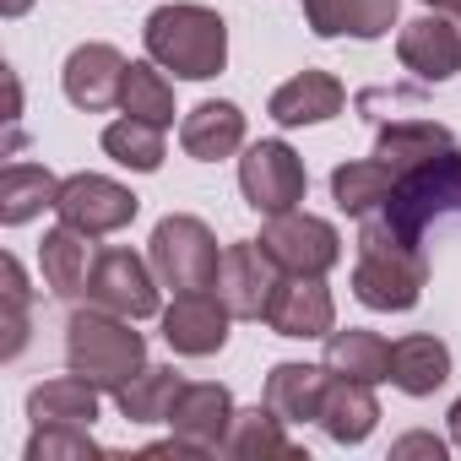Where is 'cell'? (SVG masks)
<instances>
[{"instance_id": "3", "label": "cell", "mask_w": 461, "mask_h": 461, "mask_svg": "<svg viewBox=\"0 0 461 461\" xmlns=\"http://www.w3.org/2000/svg\"><path fill=\"white\" fill-rule=\"evenodd\" d=\"M429 283V261L423 245L396 240L385 217H364V234H358V261H353V294L369 310H412L423 299Z\"/></svg>"}, {"instance_id": "23", "label": "cell", "mask_w": 461, "mask_h": 461, "mask_svg": "<svg viewBox=\"0 0 461 461\" xmlns=\"http://www.w3.org/2000/svg\"><path fill=\"white\" fill-rule=\"evenodd\" d=\"M326 369L342 375V380H364V385H380L391 380V342L380 331H331L326 337Z\"/></svg>"}, {"instance_id": "33", "label": "cell", "mask_w": 461, "mask_h": 461, "mask_svg": "<svg viewBox=\"0 0 461 461\" xmlns=\"http://www.w3.org/2000/svg\"><path fill=\"white\" fill-rule=\"evenodd\" d=\"M315 39H342V0H299Z\"/></svg>"}, {"instance_id": "36", "label": "cell", "mask_w": 461, "mask_h": 461, "mask_svg": "<svg viewBox=\"0 0 461 461\" xmlns=\"http://www.w3.org/2000/svg\"><path fill=\"white\" fill-rule=\"evenodd\" d=\"M450 439L461 445V396H456V407H450Z\"/></svg>"}, {"instance_id": "9", "label": "cell", "mask_w": 461, "mask_h": 461, "mask_svg": "<svg viewBox=\"0 0 461 461\" xmlns=\"http://www.w3.org/2000/svg\"><path fill=\"white\" fill-rule=\"evenodd\" d=\"M87 299L104 304V310H114V315L147 321V315H158V272H152V261H141L125 245L98 250L93 277H87Z\"/></svg>"}, {"instance_id": "26", "label": "cell", "mask_w": 461, "mask_h": 461, "mask_svg": "<svg viewBox=\"0 0 461 461\" xmlns=\"http://www.w3.org/2000/svg\"><path fill=\"white\" fill-rule=\"evenodd\" d=\"M396 190V168L380 163V158H358V163H342L331 174V201L348 212V217H375Z\"/></svg>"}, {"instance_id": "19", "label": "cell", "mask_w": 461, "mask_h": 461, "mask_svg": "<svg viewBox=\"0 0 461 461\" xmlns=\"http://www.w3.org/2000/svg\"><path fill=\"white\" fill-rule=\"evenodd\" d=\"M445 380H450V348L439 337L412 331L391 342V385L402 396H434Z\"/></svg>"}, {"instance_id": "20", "label": "cell", "mask_w": 461, "mask_h": 461, "mask_svg": "<svg viewBox=\"0 0 461 461\" xmlns=\"http://www.w3.org/2000/svg\"><path fill=\"white\" fill-rule=\"evenodd\" d=\"M326 380H331L326 364H277V369L267 375V396H261V402H267L283 423H310V418H321Z\"/></svg>"}, {"instance_id": "29", "label": "cell", "mask_w": 461, "mask_h": 461, "mask_svg": "<svg viewBox=\"0 0 461 461\" xmlns=\"http://www.w3.org/2000/svg\"><path fill=\"white\" fill-rule=\"evenodd\" d=\"M104 152H109L120 168L158 174V168H163V131L147 125V120H136V114H125V120H114V125L104 131Z\"/></svg>"}, {"instance_id": "37", "label": "cell", "mask_w": 461, "mask_h": 461, "mask_svg": "<svg viewBox=\"0 0 461 461\" xmlns=\"http://www.w3.org/2000/svg\"><path fill=\"white\" fill-rule=\"evenodd\" d=\"M423 6H429V12H456L461 0H423Z\"/></svg>"}, {"instance_id": "14", "label": "cell", "mask_w": 461, "mask_h": 461, "mask_svg": "<svg viewBox=\"0 0 461 461\" xmlns=\"http://www.w3.org/2000/svg\"><path fill=\"white\" fill-rule=\"evenodd\" d=\"M179 147H185V158H195V163H222V158H234V152L245 147V114H240V104H228V98L195 104V109L179 120Z\"/></svg>"}, {"instance_id": "21", "label": "cell", "mask_w": 461, "mask_h": 461, "mask_svg": "<svg viewBox=\"0 0 461 461\" xmlns=\"http://www.w3.org/2000/svg\"><path fill=\"white\" fill-rule=\"evenodd\" d=\"M445 147H456V136L439 120H380V136H375V158L391 163L396 174L439 158Z\"/></svg>"}, {"instance_id": "35", "label": "cell", "mask_w": 461, "mask_h": 461, "mask_svg": "<svg viewBox=\"0 0 461 461\" xmlns=\"http://www.w3.org/2000/svg\"><path fill=\"white\" fill-rule=\"evenodd\" d=\"M28 6H33V0H0V12H6V17H23Z\"/></svg>"}, {"instance_id": "16", "label": "cell", "mask_w": 461, "mask_h": 461, "mask_svg": "<svg viewBox=\"0 0 461 461\" xmlns=\"http://www.w3.org/2000/svg\"><path fill=\"white\" fill-rule=\"evenodd\" d=\"M93 261H98L93 234H82V228H71V222L50 228L44 245H39V272H44V288H50L55 299H77V294H87Z\"/></svg>"}, {"instance_id": "22", "label": "cell", "mask_w": 461, "mask_h": 461, "mask_svg": "<svg viewBox=\"0 0 461 461\" xmlns=\"http://www.w3.org/2000/svg\"><path fill=\"white\" fill-rule=\"evenodd\" d=\"M28 418H33V429L39 423H82V429H93L98 423V385L82 380L77 369L60 375V380H44V385L28 391Z\"/></svg>"}, {"instance_id": "7", "label": "cell", "mask_w": 461, "mask_h": 461, "mask_svg": "<svg viewBox=\"0 0 461 461\" xmlns=\"http://www.w3.org/2000/svg\"><path fill=\"white\" fill-rule=\"evenodd\" d=\"M283 283V267L272 261V250L261 240H240L222 250V267H217V299L228 304L234 321H267L272 310V294Z\"/></svg>"}, {"instance_id": "8", "label": "cell", "mask_w": 461, "mask_h": 461, "mask_svg": "<svg viewBox=\"0 0 461 461\" xmlns=\"http://www.w3.org/2000/svg\"><path fill=\"white\" fill-rule=\"evenodd\" d=\"M55 212H60V222H71V228H82V234L104 240V234H120V228L136 222L141 201L125 185L104 179V174H71V179H60Z\"/></svg>"}, {"instance_id": "24", "label": "cell", "mask_w": 461, "mask_h": 461, "mask_svg": "<svg viewBox=\"0 0 461 461\" xmlns=\"http://www.w3.org/2000/svg\"><path fill=\"white\" fill-rule=\"evenodd\" d=\"M222 456H240V461H267V456H283V461H304V450L283 434V418L261 402V407H245L234 412V429L222 439Z\"/></svg>"}, {"instance_id": "32", "label": "cell", "mask_w": 461, "mask_h": 461, "mask_svg": "<svg viewBox=\"0 0 461 461\" xmlns=\"http://www.w3.org/2000/svg\"><path fill=\"white\" fill-rule=\"evenodd\" d=\"M396 12H402V0H342V33L375 44L396 28Z\"/></svg>"}, {"instance_id": "2", "label": "cell", "mask_w": 461, "mask_h": 461, "mask_svg": "<svg viewBox=\"0 0 461 461\" xmlns=\"http://www.w3.org/2000/svg\"><path fill=\"white\" fill-rule=\"evenodd\" d=\"M66 364L98 391H125L147 369V337L131 331V315L93 304L66 321Z\"/></svg>"}, {"instance_id": "6", "label": "cell", "mask_w": 461, "mask_h": 461, "mask_svg": "<svg viewBox=\"0 0 461 461\" xmlns=\"http://www.w3.org/2000/svg\"><path fill=\"white\" fill-rule=\"evenodd\" d=\"M240 190H245V201L261 217H277V212H294L304 201L310 168H304V158L288 141H256L240 158Z\"/></svg>"}, {"instance_id": "4", "label": "cell", "mask_w": 461, "mask_h": 461, "mask_svg": "<svg viewBox=\"0 0 461 461\" xmlns=\"http://www.w3.org/2000/svg\"><path fill=\"white\" fill-rule=\"evenodd\" d=\"M147 261L158 272L163 288L174 294H201L217 283V267H222V250H217V234L190 217V212H174L152 228V245H147Z\"/></svg>"}, {"instance_id": "12", "label": "cell", "mask_w": 461, "mask_h": 461, "mask_svg": "<svg viewBox=\"0 0 461 461\" xmlns=\"http://www.w3.org/2000/svg\"><path fill=\"white\" fill-rule=\"evenodd\" d=\"M125 71H131V60H125L114 44H82V50H71V60H66V71H60V87H66V98H71L77 109L104 114V109L120 104Z\"/></svg>"}, {"instance_id": "34", "label": "cell", "mask_w": 461, "mask_h": 461, "mask_svg": "<svg viewBox=\"0 0 461 461\" xmlns=\"http://www.w3.org/2000/svg\"><path fill=\"white\" fill-rule=\"evenodd\" d=\"M391 456H434V461H445V439H434V434H402L391 445Z\"/></svg>"}, {"instance_id": "27", "label": "cell", "mask_w": 461, "mask_h": 461, "mask_svg": "<svg viewBox=\"0 0 461 461\" xmlns=\"http://www.w3.org/2000/svg\"><path fill=\"white\" fill-rule=\"evenodd\" d=\"M179 391H185L179 369L147 364L125 391H114V402H120V418H131V423H168V412H174Z\"/></svg>"}, {"instance_id": "10", "label": "cell", "mask_w": 461, "mask_h": 461, "mask_svg": "<svg viewBox=\"0 0 461 461\" xmlns=\"http://www.w3.org/2000/svg\"><path fill=\"white\" fill-rule=\"evenodd\" d=\"M228 321H234V315H228V304L217 299V288L174 294V304L163 310V342L179 358H212L228 342Z\"/></svg>"}, {"instance_id": "1", "label": "cell", "mask_w": 461, "mask_h": 461, "mask_svg": "<svg viewBox=\"0 0 461 461\" xmlns=\"http://www.w3.org/2000/svg\"><path fill=\"white\" fill-rule=\"evenodd\" d=\"M141 39H147V60H158L179 82H212L228 66V23L212 6H195V0L158 6Z\"/></svg>"}, {"instance_id": "15", "label": "cell", "mask_w": 461, "mask_h": 461, "mask_svg": "<svg viewBox=\"0 0 461 461\" xmlns=\"http://www.w3.org/2000/svg\"><path fill=\"white\" fill-rule=\"evenodd\" d=\"M342 104H348V87H342L331 71H299L294 82H283V87L272 93L267 114L294 131V125H326V120H337Z\"/></svg>"}, {"instance_id": "38", "label": "cell", "mask_w": 461, "mask_h": 461, "mask_svg": "<svg viewBox=\"0 0 461 461\" xmlns=\"http://www.w3.org/2000/svg\"><path fill=\"white\" fill-rule=\"evenodd\" d=\"M456 17H461V6H456Z\"/></svg>"}, {"instance_id": "17", "label": "cell", "mask_w": 461, "mask_h": 461, "mask_svg": "<svg viewBox=\"0 0 461 461\" xmlns=\"http://www.w3.org/2000/svg\"><path fill=\"white\" fill-rule=\"evenodd\" d=\"M234 412H240V407H234V396H228V385L195 380V385L179 391L168 423H174V434H190V439H201L206 450H222L228 429H234Z\"/></svg>"}, {"instance_id": "28", "label": "cell", "mask_w": 461, "mask_h": 461, "mask_svg": "<svg viewBox=\"0 0 461 461\" xmlns=\"http://www.w3.org/2000/svg\"><path fill=\"white\" fill-rule=\"evenodd\" d=\"M120 109L125 114H136V120H147V125H158V131H168L174 125V82L163 77V66L158 60H131V71H125V93H120Z\"/></svg>"}, {"instance_id": "11", "label": "cell", "mask_w": 461, "mask_h": 461, "mask_svg": "<svg viewBox=\"0 0 461 461\" xmlns=\"http://www.w3.org/2000/svg\"><path fill=\"white\" fill-rule=\"evenodd\" d=\"M396 60L418 82H450V77H461V17L450 23L445 12H423L418 23H407L402 39H396Z\"/></svg>"}, {"instance_id": "5", "label": "cell", "mask_w": 461, "mask_h": 461, "mask_svg": "<svg viewBox=\"0 0 461 461\" xmlns=\"http://www.w3.org/2000/svg\"><path fill=\"white\" fill-rule=\"evenodd\" d=\"M261 245L272 250V261H277L288 277H326V272L342 261V234H337L326 217H310V212H299V206L267 217Z\"/></svg>"}, {"instance_id": "30", "label": "cell", "mask_w": 461, "mask_h": 461, "mask_svg": "<svg viewBox=\"0 0 461 461\" xmlns=\"http://www.w3.org/2000/svg\"><path fill=\"white\" fill-rule=\"evenodd\" d=\"M104 456L82 423H39L28 439V461H93Z\"/></svg>"}, {"instance_id": "13", "label": "cell", "mask_w": 461, "mask_h": 461, "mask_svg": "<svg viewBox=\"0 0 461 461\" xmlns=\"http://www.w3.org/2000/svg\"><path fill=\"white\" fill-rule=\"evenodd\" d=\"M267 326L277 337H299V342H315V337H331L337 331V304H331V288L321 277H288L277 283L272 294V310H267Z\"/></svg>"}, {"instance_id": "18", "label": "cell", "mask_w": 461, "mask_h": 461, "mask_svg": "<svg viewBox=\"0 0 461 461\" xmlns=\"http://www.w3.org/2000/svg\"><path fill=\"white\" fill-rule=\"evenodd\" d=\"M315 423H321L337 445H364V439L375 434V423H380V402H375V391H369L364 380H342V375H331Z\"/></svg>"}, {"instance_id": "31", "label": "cell", "mask_w": 461, "mask_h": 461, "mask_svg": "<svg viewBox=\"0 0 461 461\" xmlns=\"http://www.w3.org/2000/svg\"><path fill=\"white\" fill-rule=\"evenodd\" d=\"M0 277H6V358H17L23 353V342H28V299H33V288H28V277H23V261L17 256H6L0 261Z\"/></svg>"}, {"instance_id": "25", "label": "cell", "mask_w": 461, "mask_h": 461, "mask_svg": "<svg viewBox=\"0 0 461 461\" xmlns=\"http://www.w3.org/2000/svg\"><path fill=\"white\" fill-rule=\"evenodd\" d=\"M55 201H60V179L44 163H6V174H0V222L6 228L33 222Z\"/></svg>"}]
</instances>
